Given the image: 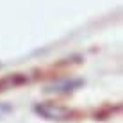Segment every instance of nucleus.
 <instances>
[{
	"label": "nucleus",
	"instance_id": "obj_1",
	"mask_svg": "<svg viewBox=\"0 0 123 123\" xmlns=\"http://www.w3.org/2000/svg\"><path fill=\"white\" fill-rule=\"evenodd\" d=\"M34 112L39 118H43V120L57 121V123L75 120L79 116L77 111L64 107V105H59V104H52V102H39V104H36L34 105Z\"/></svg>",
	"mask_w": 123,
	"mask_h": 123
},
{
	"label": "nucleus",
	"instance_id": "obj_2",
	"mask_svg": "<svg viewBox=\"0 0 123 123\" xmlns=\"http://www.w3.org/2000/svg\"><path fill=\"white\" fill-rule=\"evenodd\" d=\"M84 86H86V80L84 79L68 77V79H59V80H54V82L46 84L43 87V91L46 95H70V93L79 91Z\"/></svg>",
	"mask_w": 123,
	"mask_h": 123
},
{
	"label": "nucleus",
	"instance_id": "obj_3",
	"mask_svg": "<svg viewBox=\"0 0 123 123\" xmlns=\"http://www.w3.org/2000/svg\"><path fill=\"white\" fill-rule=\"evenodd\" d=\"M29 82V77L23 73H14V75H7V77L0 79V93L7 91V89H12V87H18V86H23V84Z\"/></svg>",
	"mask_w": 123,
	"mask_h": 123
},
{
	"label": "nucleus",
	"instance_id": "obj_4",
	"mask_svg": "<svg viewBox=\"0 0 123 123\" xmlns=\"http://www.w3.org/2000/svg\"><path fill=\"white\" fill-rule=\"evenodd\" d=\"M120 109H121V105L120 104H116V105H105V107H102L100 111H96L95 114H93V120H96V121H104V120H109V118H112L116 112H120Z\"/></svg>",
	"mask_w": 123,
	"mask_h": 123
},
{
	"label": "nucleus",
	"instance_id": "obj_5",
	"mask_svg": "<svg viewBox=\"0 0 123 123\" xmlns=\"http://www.w3.org/2000/svg\"><path fill=\"white\" fill-rule=\"evenodd\" d=\"M12 112V105L7 104V102H0V118H4L6 114Z\"/></svg>",
	"mask_w": 123,
	"mask_h": 123
},
{
	"label": "nucleus",
	"instance_id": "obj_6",
	"mask_svg": "<svg viewBox=\"0 0 123 123\" xmlns=\"http://www.w3.org/2000/svg\"><path fill=\"white\" fill-rule=\"evenodd\" d=\"M0 68H2V64H0Z\"/></svg>",
	"mask_w": 123,
	"mask_h": 123
}]
</instances>
